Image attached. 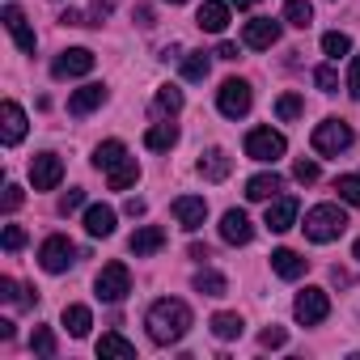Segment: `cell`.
I'll return each instance as SVG.
<instances>
[{"label":"cell","mask_w":360,"mask_h":360,"mask_svg":"<svg viewBox=\"0 0 360 360\" xmlns=\"http://www.w3.org/2000/svg\"><path fill=\"white\" fill-rule=\"evenodd\" d=\"M187 330H191V305L187 301H178V297L153 301V309H148V335H153V343H178Z\"/></svg>","instance_id":"1"},{"label":"cell","mask_w":360,"mask_h":360,"mask_svg":"<svg viewBox=\"0 0 360 360\" xmlns=\"http://www.w3.org/2000/svg\"><path fill=\"white\" fill-rule=\"evenodd\" d=\"M305 238L309 242H335L343 229H347V217H343V208H335V204H318V208H309L305 212Z\"/></svg>","instance_id":"2"},{"label":"cell","mask_w":360,"mask_h":360,"mask_svg":"<svg viewBox=\"0 0 360 360\" xmlns=\"http://www.w3.org/2000/svg\"><path fill=\"white\" fill-rule=\"evenodd\" d=\"M343 148H352V127L343 119H326L314 127V153L322 157H339Z\"/></svg>","instance_id":"3"},{"label":"cell","mask_w":360,"mask_h":360,"mask_svg":"<svg viewBox=\"0 0 360 360\" xmlns=\"http://www.w3.org/2000/svg\"><path fill=\"white\" fill-rule=\"evenodd\" d=\"M250 102H255V94H250V85H246L242 77H229V81L221 85V94H217V106H221L225 119H242V115H250Z\"/></svg>","instance_id":"4"},{"label":"cell","mask_w":360,"mask_h":360,"mask_svg":"<svg viewBox=\"0 0 360 360\" xmlns=\"http://www.w3.org/2000/svg\"><path fill=\"white\" fill-rule=\"evenodd\" d=\"M39 263H43V271L60 276V271H68V267L77 263V246H72L64 233H51V238L39 246Z\"/></svg>","instance_id":"5"},{"label":"cell","mask_w":360,"mask_h":360,"mask_svg":"<svg viewBox=\"0 0 360 360\" xmlns=\"http://www.w3.org/2000/svg\"><path fill=\"white\" fill-rule=\"evenodd\" d=\"M94 288H98V297L102 301H110V305H119L127 292H131V271L123 267V263H106L102 271H98V280H94Z\"/></svg>","instance_id":"6"},{"label":"cell","mask_w":360,"mask_h":360,"mask_svg":"<svg viewBox=\"0 0 360 360\" xmlns=\"http://www.w3.org/2000/svg\"><path fill=\"white\" fill-rule=\"evenodd\" d=\"M284 148H288V140L271 127H255L246 136V157L250 161H276V157H284Z\"/></svg>","instance_id":"7"},{"label":"cell","mask_w":360,"mask_h":360,"mask_svg":"<svg viewBox=\"0 0 360 360\" xmlns=\"http://www.w3.org/2000/svg\"><path fill=\"white\" fill-rule=\"evenodd\" d=\"M292 314H297L301 326H318V322H326V314H330V297H326L322 288H305V292H297Z\"/></svg>","instance_id":"8"},{"label":"cell","mask_w":360,"mask_h":360,"mask_svg":"<svg viewBox=\"0 0 360 360\" xmlns=\"http://www.w3.org/2000/svg\"><path fill=\"white\" fill-rule=\"evenodd\" d=\"M85 72H94V51H85V47H68L51 64V77L56 81H72V77H85Z\"/></svg>","instance_id":"9"},{"label":"cell","mask_w":360,"mask_h":360,"mask_svg":"<svg viewBox=\"0 0 360 360\" xmlns=\"http://www.w3.org/2000/svg\"><path fill=\"white\" fill-rule=\"evenodd\" d=\"M60 178H64V161L56 153H39L30 161V183H34V191H56Z\"/></svg>","instance_id":"10"},{"label":"cell","mask_w":360,"mask_h":360,"mask_svg":"<svg viewBox=\"0 0 360 360\" xmlns=\"http://www.w3.org/2000/svg\"><path fill=\"white\" fill-rule=\"evenodd\" d=\"M169 212H174V221H178V225H183L187 233H195V229L204 225V217H208V204H204L200 195H178Z\"/></svg>","instance_id":"11"},{"label":"cell","mask_w":360,"mask_h":360,"mask_svg":"<svg viewBox=\"0 0 360 360\" xmlns=\"http://www.w3.org/2000/svg\"><path fill=\"white\" fill-rule=\"evenodd\" d=\"M242 43H246V47H255V51L276 47V43H280V22H271V18H255V22H246Z\"/></svg>","instance_id":"12"},{"label":"cell","mask_w":360,"mask_h":360,"mask_svg":"<svg viewBox=\"0 0 360 360\" xmlns=\"http://www.w3.org/2000/svg\"><path fill=\"white\" fill-rule=\"evenodd\" d=\"M221 238H225L229 246H246V242L255 238V225H250V217H246L242 208H229V212L221 217Z\"/></svg>","instance_id":"13"},{"label":"cell","mask_w":360,"mask_h":360,"mask_svg":"<svg viewBox=\"0 0 360 360\" xmlns=\"http://www.w3.org/2000/svg\"><path fill=\"white\" fill-rule=\"evenodd\" d=\"M22 136H26V110L18 102H5V106H0V140H5V144H22Z\"/></svg>","instance_id":"14"},{"label":"cell","mask_w":360,"mask_h":360,"mask_svg":"<svg viewBox=\"0 0 360 360\" xmlns=\"http://www.w3.org/2000/svg\"><path fill=\"white\" fill-rule=\"evenodd\" d=\"M0 22H5V30L13 34V43H18L22 51H34V43H39V39H34V30H30V22H26V13H22L18 5H9L5 13H0Z\"/></svg>","instance_id":"15"},{"label":"cell","mask_w":360,"mask_h":360,"mask_svg":"<svg viewBox=\"0 0 360 360\" xmlns=\"http://www.w3.org/2000/svg\"><path fill=\"white\" fill-rule=\"evenodd\" d=\"M229 169H233V157H229L225 148H208V153L200 157V178H204V183H225Z\"/></svg>","instance_id":"16"},{"label":"cell","mask_w":360,"mask_h":360,"mask_svg":"<svg viewBox=\"0 0 360 360\" xmlns=\"http://www.w3.org/2000/svg\"><path fill=\"white\" fill-rule=\"evenodd\" d=\"M292 221H297V200H292V195L267 200V229H271V233H284V229H292Z\"/></svg>","instance_id":"17"},{"label":"cell","mask_w":360,"mask_h":360,"mask_svg":"<svg viewBox=\"0 0 360 360\" xmlns=\"http://www.w3.org/2000/svg\"><path fill=\"white\" fill-rule=\"evenodd\" d=\"M284 191V178L271 169V174H255L250 183H246V200H255V204H267V200H276Z\"/></svg>","instance_id":"18"},{"label":"cell","mask_w":360,"mask_h":360,"mask_svg":"<svg viewBox=\"0 0 360 360\" xmlns=\"http://www.w3.org/2000/svg\"><path fill=\"white\" fill-rule=\"evenodd\" d=\"M271 271H276L280 280H301V276L309 271V259H301L297 250H288V246H284V250H276V255H271Z\"/></svg>","instance_id":"19"},{"label":"cell","mask_w":360,"mask_h":360,"mask_svg":"<svg viewBox=\"0 0 360 360\" xmlns=\"http://www.w3.org/2000/svg\"><path fill=\"white\" fill-rule=\"evenodd\" d=\"M106 102V85H81V89H72V98H68V115H89V110H98Z\"/></svg>","instance_id":"20"},{"label":"cell","mask_w":360,"mask_h":360,"mask_svg":"<svg viewBox=\"0 0 360 360\" xmlns=\"http://www.w3.org/2000/svg\"><path fill=\"white\" fill-rule=\"evenodd\" d=\"M195 22H200V30L221 34V30L229 26V5H221V0H204L200 13H195Z\"/></svg>","instance_id":"21"},{"label":"cell","mask_w":360,"mask_h":360,"mask_svg":"<svg viewBox=\"0 0 360 360\" xmlns=\"http://www.w3.org/2000/svg\"><path fill=\"white\" fill-rule=\"evenodd\" d=\"M127 246H131V255H136V259H144V255H157V250L165 246V229H157V225H144V229H136V233H131V242H127Z\"/></svg>","instance_id":"22"},{"label":"cell","mask_w":360,"mask_h":360,"mask_svg":"<svg viewBox=\"0 0 360 360\" xmlns=\"http://www.w3.org/2000/svg\"><path fill=\"white\" fill-rule=\"evenodd\" d=\"M85 233H89V238H110V233H115V208L94 204V208L85 212Z\"/></svg>","instance_id":"23"},{"label":"cell","mask_w":360,"mask_h":360,"mask_svg":"<svg viewBox=\"0 0 360 360\" xmlns=\"http://www.w3.org/2000/svg\"><path fill=\"white\" fill-rule=\"evenodd\" d=\"M140 178V165H136V157H123L115 169H106V183H110V191H127L131 183Z\"/></svg>","instance_id":"24"},{"label":"cell","mask_w":360,"mask_h":360,"mask_svg":"<svg viewBox=\"0 0 360 360\" xmlns=\"http://www.w3.org/2000/svg\"><path fill=\"white\" fill-rule=\"evenodd\" d=\"M144 144H148L153 153H165V148L178 144V127H174V123H153V127L144 131Z\"/></svg>","instance_id":"25"},{"label":"cell","mask_w":360,"mask_h":360,"mask_svg":"<svg viewBox=\"0 0 360 360\" xmlns=\"http://www.w3.org/2000/svg\"><path fill=\"white\" fill-rule=\"evenodd\" d=\"M64 326H68V335H72V339H85V335H89V326H94L89 305H68V309H64Z\"/></svg>","instance_id":"26"},{"label":"cell","mask_w":360,"mask_h":360,"mask_svg":"<svg viewBox=\"0 0 360 360\" xmlns=\"http://www.w3.org/2000/svg\"><path fill=\"white\" fill-rule=\"evenodd\" d=\"M123 157H127L123 140H102V144L94 148V165H98V169H115V165H119Z\"/></svg>","instance_id":"27"},{"label":"cell","mask_w":360,"mask_h":360,"mask_svg":"<svg viewBox=\"0 0 360 360\" xmlns=\"http://www.w3.org/2000/svg\"><path fill=\"white\" fill-rule=\"evenodd\" d=\"M153 110L174 119L178 110H183V89H174V85H161V89H157V98H153Z\"/></svg>","instance_id":"28"},{"label":"cell","mask_w":360,"mask_h":360,"mask_svg":"<svg viewBox=\"0 0 360 360\" xmlns=\"http://www.w3.org/2000/svg\"><path fill=\"white\" fill-rule=\"evenodd\" d=\"M208 326H212L217 339H242V330H246V322H242L238 314H217Z\"/></svg>","instance_id":"29"},{"label":"cell","mask_w":360,"mask_h":360,"mask_svg":"<svg viewBox=\"0 0 360 360\" xmlns=\"http://www.w3.org/2000/svg\"><path fill=\"white\" fill-rule=\"evenodd\" d=\"M98 356H123V360H131V356H136V343H127L123 335L110 330V335L98 339Z\"/></svg>","instance_id":"30"},{"label":"cell","mask_w":360,"mask_h":360,"mask_svg":"<svg viewBox=\"0 0 360 360\" xmlns=\"http://www.w3.org/2000/svg\"><path fill=\"white\" fill-rule=\"evenodd\" d=\"M195 288H200L204 297H225V292H229V280H225L221 271H208V267H204V271L195 276Z\"/></svg>","instance_id":"31"},{"label":"cell","mask_w":360,"mask_h":360,"mask_svg":"<svg viewBox=\"0 0 360 360\" xmlns=\"http://www.w3.org/2000/svg\"><path fill=\"white\" fill-rule=\"evenodd\" d=\"M284 22L297 26V30H305L314 22V5H309V0H288V5H284Z\"/></svg>","instance_id":"32"},{"label":"cell","mask_w":360,"mask_h":360,"mask_svg":"<svg viewBox=\"0 0 360 360\" xmlns=\"http://www.w3.org/2000/svg\"><path fill=\"white\" fill-rule=\"evenodd\" d=\"M212 72V60L204 56V51H191V56H183V77L187 81H204Z\"/></svg>","instance_id":"33"},{"label":"cell","mask_w":360,"mask_h":360,"mask_svg":"<svg viewBox=\"0 0 360 360\" xmlns=\"http://www.w3.org/2000/svg\"><path fill=\"white\" fill-rule=\"evenodd\" d=\"M335 191H339L343 204L360 208V174H343V178H335Z\"/></svg>","instance_id":"34"},{"label":"cell","mask_w":360,"mask_h":360,"mask_svg":"<svg viewBox=\"0 0 360 360\" xmlns=\"http://www.w3.org/2000/svg\"><path fill=\"white\" fill-rule=\"evenodd\" d=\"M322 51L339 60V56H347V51H352V39H347L343 30H330V34H322Z\"/></svg>","instance_id":"35"},{"label":"cell","mask_w":360,"mask_h":360,"mask_svg":"<svg viewBox=\"0 0 360 360\" xmlns=\"http://www.w3.org/2000/svg\"><path fill=\"white\" fill-rule=\"evenodd\" d=\"M30 352H34V356H56V335H51L47 326H34V335H30Z\"/></svg>","instance_id":"36"},{"label":"cell","mask_w":360,"mask_h":360,"mask_svg":"<svg viewBox=\"0 0 360 360\" xmlns=\"http://www.w3.org/2000/svg\"><path fill=\"white\" fill-rule=\"evenodd\" d=\"M301 110H305V102H301V98H297V94H284V98H280V102H276V115H280V119H284V123H288V119H297V115H301Z\"/></svg>","instance_id":"37"},{"label":"cell","mask_w":360,"mask_h":360,"mask_svg":"<svg viewBox=\"0 0 360 360\" xmlns=\"http://www.w3.org/2000/svg\"><path fill=\"white\" fill-rule=\"evenodd\" d=\"M314 85H318L322 94H335V89H339V72H335L330 64H322V68L314 72Z\"/></svg>","instance_id":"38"},{"label":"cell","mask_w":360,"mask_h":360,"mask_svg":"<svg viewBox=\"0 0 360 360\" xmlns=\"http://www.w3.org/2000/svg\"><path fill=\"white\" fill-rule=\"evenodd\" d=\"M0 242H5V250L13 255V250L26 246V229H22V225H5V238H0Z\"/></svg>","instance_id":"39"},{"label":"cell","mask_w":360,"mask_h":360,"mask_svg":"<svg viewBox=\"0 0 360 360\" xmlns=\"http://www.w3.org/2000/svg\"><path fill=\"white\" fill-rule=\"evenodd\" d=\"M292 178H297V183H318V161H305V157H301V161L292 165Z\"/></svg>","instance_id":"40"},{"label":"cell","mask_w":360,"mask_h":360,"mask_svg":"<svg viewBox=\"0 0 360 360\" xmlns=\"http://www.w3.org/2000/svg\"><path fill=\"white\" fill-rule=\"evenodd\" d=\"M81 204H85V191H81V187H72V191H68V195H64V200H60V212H64V217H68V212H77V208H81Z\"/></svg>","instance_id":"41"},{"label":"cell","mask_w":360,"mask_h":360,"mask_svg":"<svg viewBox=\"0 0 360 360\" xmlns=\"http://www.w3.org/2000/svg\"><path fill=\"white\" fill-rule=\"evenodd\" d=\"M284 339H288V335H284V326H267V330L259 335V343H263V347H284Z\"/></svg>","instance_id":"42"},{"label":"cell","mask_w":360,"mask_h":360,"mask_svg":"<svg viewBox=\"0 0 360 360\" xmlns=\"http://www.w3.org/2000/svg\"><path fill=\"white\" fill-rule=\"evenodd\" d=\"M347 94L360 98V56H352V68H347Z\"/></svg>","instance_id":"43"},{"label":"cell","mask_w":360,"mask_h":360,"mask_svg":"<svg viewBox=\"0 0 360 360\" xmlns=\"http://www.w3.org/2000/svg\"><path fill=\"white\" fill-rule=\"evenodd\" d=\"M18 208H22V187L9 183V187H5V212H18Z\"/></svg>","instance_id":"44"},{"label":"cell","mask_w":360,"mask_h":360,"mask_svg":"<svg viewBox=\"0 0 360 360\" xmlns=\"http://www.w3.org/2000/svg\"><path fill=\"white\" fill-rule=\"evenodd\" d=\"M0 297H5V301H22V288L5 276V280H0Z\"/></svg>","instance_id":"45"},{"label":"cell","mask_w":360,"mask_h":360,"mask_svg":"<svg viewBox=\"0 0 360 360\" xmlns=\"http://www.w3.org/2000/svg\"><path fill=\"white\" fill-rule=\"evenodd\" d=\"M144 208H148L144 200H127V204H123V212H127V217H144Z\"/></svg>","instance_id":"46"},{"label":"cell","mask_w":360,"mask_h":360,"mask_svg":"<svg viewBox=\"0 0 360 360\" xmlns=\"http://www.w3.org/2000/svg\"><path fill=\"white\" fill-rule=\"evenodd\" d=\"M217 56H221V60H238V47H233V43H221Z\"/></svg>","instance_id":"47"},{"label":"cell","mask_w":360,"mask_h":360,"mask_svg":"<svg viewBox=\"0 0 360 360\" xmlns=\"http://www.w3.org/2000/svg\"><path fill=\"white\" fill-rule=\"evenodd\" d=\"M191 259H200V263H204V259H212V255H208V246H200V242H195V246H191Z\"/></svg>","instance_id":"48"},{"label":"cell","mask_w":360,"mask_h":360,"mask_svg":"<svg viewBox=\"0 0 360 360\" xmlns=\"http://www.w3.org/2000/svg\"><path fill=\"white\" fill-rule=\"evenodd\" d=\"M229 5H233V9H255L259 0H229Z\"/></svg>","instance_id":"49"},{"label":"cell","mask_w":360,"mask_h":360,"mask_svg":"<svg viewBox=\"0 0 360 360\" xmlns=\"http://www.w3.org/2000/svg\"><path fill=\"white\" fill-rule=\"evenodd\" d=\"M352 255H356V259H360V238H356V246H352Z\"/></svg>","instance_id":"50"},{"label":"cell","mask_w":360,"mask_h":360,"mask_svg":"<svg viewBox=\"0 0 360 360\" xmlns=\"http://www.w3.org/2000/svg\"><path fill=\"white\" fill-rule=\"evenodd\" d=\"M169 5H187V0H169Z\"/></svg>","instance_id":"51"}]
</instances>
